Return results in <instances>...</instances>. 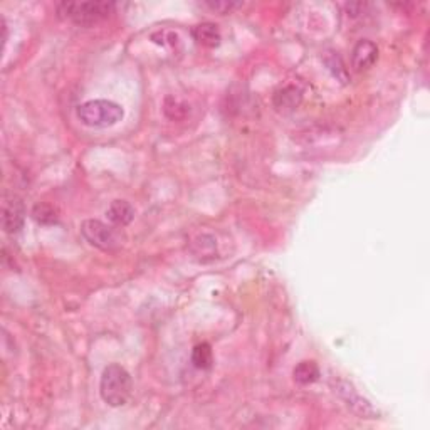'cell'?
Returning <instances> with one entry per match:
<instances>
[{
  "label": "cell",
  "mask_w": 430,
  "mask_h": 430,
  "mask_svg": "<svg viewBox=\"0 0 430 430\" xmlns=\"http://www.w3.org/2000/svg\"><path fill=\"white\" fill-rule=\"evenodd\" d=\"M131 392H133V382L130 373L122 365H108L100 382V394L104 403H108L109 407L126 405Z\"/></svg>",
  "instance_id": "1"
},
{
  "label": "cell",
  "mask_w": 430,
  "mask_h": 430,
  "mask_svg": "<svg viewBox=\"0 0 430 430\" xmlns=\"http://www.w3.org/2000/svg\"><path fill=\"white\" fill-rule=\"evenodd\" d=\"M115 10L111 2H63L58 3V14L78 25H94L108 19Z\"/></svg>",
  "instance_id": "2"
},
{
  "label": "cell",
  "mask_w": 430,
  "mask_h": 430,
  "mask_svg": "<svg viewBox=\"0 0 430 430\" xmlns=\"http://www.w3.org/2000/svg\"><path fill=\"white\" fill-rule=\"evenodd\" d=\"M192 34H194L195 41L205 47H217L222 39L217 25L210 24V22H205V24H200L197 27H194Z\"/></svg>",
  "instance_id": "10"
},
{
  "label": "cell",
  "mask_w": 430,
  "mask_h": 430,
  "mask_svg": "<svg viewBox=\"0 0 430 430\" xmlns=\"http://www.w3.org/2000/svg\"><path fill=\"white\" fill-rule=\"evenodd\" d=\"M192 363L199 370H209L214 363V353L209 343H200L192 352Z\"/></svg>",
  "instance_id": "12"
},
{
  "label": "cell",
  "mask_w": 430,
  "mask_h": 430,
  "mask_svg": "<svg viewBox=\"0 0 430 430\" xmlns=\"http://www.w3.org/2000/svg\"><path fill=\"white\" fill-rule=\"evenodd\" d=\"M25 218V209L22 200L16 197V195H10L5 197L2 205V225L3 231L7 234H17L24 225Z\"/></svg>",
  "instance_id": "5"
},
{
  "label": "cell",
  "mask_w": 430,
  "mask_h": 430,
  "mask_svg": "<svg viewBox=\"0 0 430 430\" xmlns=\"http://www.w3.org/2000/svg\"><path fill=\"white\" fill-rule=\"evenodd\" d=\"M301 91L294 86H286V88H281L279 91L274 94V106H276L278 111L288 113L293 111L299 106L301 103Z\"/></svg>",
  "instance_id": "8"
},
{
  "label": "cell",
  "mask_w": 430,
  "mask_h": 430,
  "mask_svg": "<svg viewBox=\"0 0 430 430\" xmlns=\"http://www.w3.org/2000/svg\"><path fill=\"white\" fill-rule=\"evenodd\" d=\"M124 111L118 103L109 100H91L78 108V118L89 128H109L123 120Z\"/></svg>",
  "instance_id": "3"
},
{
  "label": "cell",
  "mask_w": 430,
  "mask_h": 430,
  "mask_svg": "<svg viewBox=\"0 0 430 430\" xmlns=\"http://www.w3.org/2000/svg\"><path fill=\"white\" fill-rule=\"evenodd\" d=\"M106 217L116 227H124L135 218V209L126 200H113L106 209Z\"/></svg>",
  "instance_id": "7"
},
{
  "label": "cell",
  "mask_w": 430,
  "mask_h": 430,
  "mask_svg": "<svg viewBox=\"0 0 430 430\" xmlns=\"http://www.w3.org/2000/svg\"><path fill=\"white\" fill-rule=\"evenodd\" d=\"M376 58H378V47L367 39L360 41L352 52V63L357 71L370 69L376 63Z\"/></svg>",
  "instance_id": "6"
},
{
  "label": "cell",
  "mask_w": 430,
  "mask_h": 430,
  "mask_svg": "<svg viewBox=\"0 0 430 430\" xmlns=\"http://www.w3.org/2000/svg\"><path fill=\"white\" fill-rule=\"evenodd\" d=\"M81 236L84 237L86 242L91 244L93 247L101 249V251H111L120 244L118 234L113 227L104 224L101 220H84L81 224Z\"/></svg>",
  "instance_id": "4"
},
{
  "label": "cell",
  "mask_w": 430,
  "mask_h": 430,
  "mask_svg": "<svg viewBox=\"0 0 430 430\" xmlns=\"http://www.w3.org/2000/svg\"><path fill=\"white\" fill-rule=\"evenodd\" d=\"M32 217L37 224L41 225H52L58 222V214L52 209L51 205H46V203H37L32 210Z\"/></svg>",
  "instance_id": "13"
},
{
  "label": "cell",
  "mask_w": 430,
  "mask_h": 430,
  "mask_svg": "<svg viewBox=\"0 0 430 430\" xmlns=\"http://www.w3.org/2000/svg\"><path fill=\"white\" fill-rule=\"evenodd\" d=\"M192 252H194V256L199 261L202 262L212 261V259H215V254H217V240H215L214 236L203 234V236H200L194 242Z\"/></svg>",
  "instance_id": "9"
},
{
  "label": "cell",
  "mask_w": 430,
  "mask_h": 430,
  "mask_svg": "<svg viewBox=\"0 0 430 430\" xmlns=\"http://www.w3.org/2000/svg\"><path fill=\"white\" fill-rule=\"evenodd\" d=\"M294 380L299 385L315 383L319 378V368L315 361H301L293 372Z\"/></svg>",
  "instance_id": "11"
},
{
  "label": "cell",
  "mask_w": 430,
  "mask_h": 430,
  "mask_svg": "<svg viewBox=\"0 0 430 430\" xmlns=\"http://www.w3.org/2000/svg\"><path fill=\"white\" fill-rule=\"evenodd\" d=\"M207 5L210 7L212 10H217V12L220 14H227L231 12L232 9H237V7H240V3H231V2H215V3H207Z\"/></svg>",
  "instance_id": "14"
}]
</instances>
